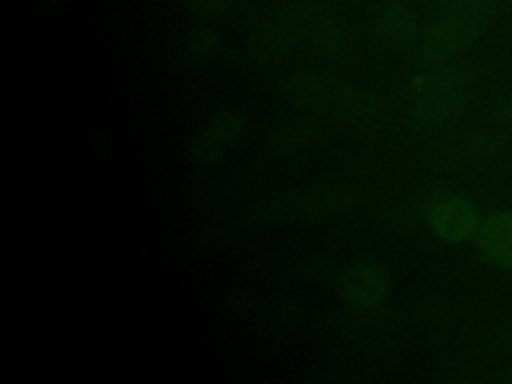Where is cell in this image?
I'll use <instances>...</instances> for the list:
<instances>
[{
    "mask_svg": "<svg viewBox=\"0 0 512 384\" xmlns=\"http://www.w3.org/2000/svg\"><path fill=\"white\" fill-rule=\"evenodd\" d=\"M186 54L194 60H206L212 58L220 50V36L212 28H196L190 30L186 38Z\"/></svg>",
    "mask_w": 512,
    "mask_h": 384,
    "instance_id": "cell-8",
    "label": "cell"
},
{
    "mask_svg": "<svg viewBox=\"0 0 512 384\" xmlns=\"http://www.w3.org/2000/svg\"><path fill=\"white\" fill-rule=\"evenodd\" d=\"M188 4L196 14L202 16H216L224 8L222 0H188Z\"/></svg>",
    "mask_w": 512,
    "mask_h": 384,
    "instance_id": "cell-11",
    "label": "cell"
},
{
    "mask_svg": "<svg viewBox=\"0 0 512 384\" xmlns=\"http://www.w3.org/2000/svg\"><path fill=\"white\" fill-rule=\"evenodd\" d=\"M344 294L362 306L378 304L388 292V276L380 266L358 264L342 278Z\"/></svg>",
    "mask_w": 512,
    "mask_h": 384,
    "instance_id": "cell-5",
    "label": "cell"
},
{
    "mask_svg": "<svg viewBox=\"0 0 512 384\" xmlns=\"http://www.w3.org/2000/svg\"><path fill=\"white\" fill-rule=\"evenodd\" d=\"M430 226L440 240L462 242L470 238L480 226L478 208L464 196L444 198L432 208Z\"/></svg>",
    "mask_w": 512,
    "mask_h": 384,
    "instance_id": "cell-2",
    "label": "cell"
},
{
    "mask_svg": "<svg viewBox=\"0 0 512 384\" xmlns=\"http://www.w3.org/2000/svg\"><path fill=\"white\" fill-rule=\"evenodd\" d=\"M338 100L346 114H350L356 122L362 124H376L380 118V104L378 100L364 88L344 84L338 90Z\"/></svg>",
    "mask_w": 512,
    "mask_h": 384,
    "instance_id": "cell-7",
    "label": "cell"
},
{
    "mask_svg": "<svg viewBox=\"0 0 512 384\" xmlns=\"http://www.w3.org/2000/svg\"><path fill=\"white\" fill-rule=\"evenodd\" d=\"M314 46L320 54L324 56H336L344 50L346 46V38L342 34V30L336 26V24H322L318 30H316V36H314Z\"/></svg>",
    "mask_w": 512,
    "mask_h": 384,
    "instance_id": "cell-9",
    "label": "cell"
},
{
    "mask_svg": "<svg viewBox=\"0 0 512 384\" xmlns=\"http://www.w3.org/2000/svg\"><path fill=\"white\" fill-rule=\"evenodd\" d=\"M496 2L498 0H450V8L452 12H464V14L476 16V12L486 10Z\"/></svg>",
    "mask_w": 512,
    "mask_h": 384,
    "instance_id": "cell-10",
    "label": "cell"
},
{
    "mask_svg": "<svg viewBox=\"0 0 512 384\" xmlns=\"http://www.w3.org/2000/svg\"><path fill=\"white\" fill-rule=\"evenodd\" d=\"M416 20L404 4H388L374 22V34L388 46H402L412 40Z\"/></svg>",
    "mask_w": 512,
    "mask_h": 384,
    "instance_id": "cell-6",
    "label": "cell"
},
{
    "mask_svg": "<svg viewBox=\"0 0 512 384\" xmlns=\"http://www.w3.org/2000/svg\"><path fill=\"white\" fill-rule=\"evenodd\" d=\"M476 16L464 12H452L442 18L430 32L428 52L432 56H450L462 50L476 34Z\"/></svg>",
    "mask_w": 512,
    "mask_h": 384,
    "instance_id": "cell-4",
    "label": "cell"
},
{
    "mask_svg": "<svg viewBox=\"0 0 512 384\" xmlns=\"http://www.w3.org/2000/svg\"><path fill=\"white\" fill-rule=\"evenodd\" d=\"M246 118L238 112L214 116L190 142V156L196 162H214L246 134Z\"/></svg>",
    "mask_w": 512,
    "mask_h": 384,
    "instance_id": "cell-1",
    "label": "cell"
},
{
    "mask_svg": "<svg viewBox=\"0 0 512 384\" xmlns=\"http://www.w3.org/2000/svg\"><path fill=\"white\" fill-rule=\"evenodd\" d=\"M476 244L488 262L512 270V212L502 210L480 222Z\"/></svg>",
    "mask_w": 512,
    "mask_h": 384,
    "instance_id": "cell-3",
    "label": "cell"
}]
</instances>
